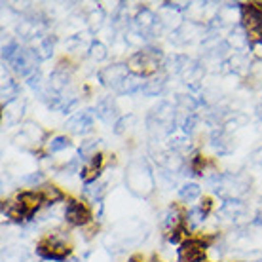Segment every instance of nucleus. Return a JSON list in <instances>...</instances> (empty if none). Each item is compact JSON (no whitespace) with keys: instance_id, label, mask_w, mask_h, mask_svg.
Returning <instances> with one entry per match:
<instances>
[{"instance_id":"nucleus-1","label":"nucleus","mask_w":262,"mask_h":262,"mask_svg":"<svg viewBox=\"0 0 262 262\" xmlns=\"http://www.w3.org/2000/svg\"><path fill=\"white\" fill-rule=\"evenodd\" d=\"M160 59H162V52L156 48H146L141 52L133 53L127 61V69L133 76L144 78V76H150L158 71L160 67Z\"/></svg>"},{"instance_id":"nucleus-2","label":"nucleus","mask_w":262,"mask_h":262,"mask_svg":"<svg viewBox=\"0 0 262 262\" xmlns=\"http://www.w3.org/2000/svg\"><path fill=\"white\" fill-rule=\"evenodd\" d=\"M242 23L251 44H262V8L260 4H239Z\"/></svg>"},{"instance_id":"nucleus-3","label":"nucleus","mask_w":262,"mask_h":262,"mask_svg":"<svg viewBox=\"0 0 262 262\" xmlns=\"http://www.w3.org/2000/svg\"><path fill=\"white\" fill-rule=\"evenodd\" d=\"M215 181V192L219 196L228 198V200H236L237 196L245 194V190L249 188V181L242 175H219Z\"/></svg>"},{"instance_id":"nucleus-4","label":"nucleus","mask_w":262,"mask_h":262,"mask_svg":"<svg viewBox=\"0 0 262 262\" xmlns=\"http://www.w3.org/2000/svg\"><path fill=\"white\" fill-rule=\"evenodd\" d=\"M36 253H38L42 258H46V260L63 262L67 256L71 255V249H69L65 243H63V239H59L57 236H48L38 243Z\"/></svg>"},{"instance_id":"nucleus-5","label":"nucleus","mask_w":262,"mask_h":262,"mask_svg":"<svg viewBox=\"0 0 262 262\" xmlns=\"http://www.w3.org/2000/svg\"><path fill=\"white\" fill-rule=\"evenodd\" d=\"M211 239H186L181 243V249H179V262H203L205 258V249L209 247Z\"/></svg>"},{"instance_id":"nucleus-6","label":"nucleus","mask_w":262,"mask_h":262,"mask_svg":"<svg viewBox=\"0 0 262 262\" xmlns=\"http://www.w3.org/2000/svg\"><path fill=\"white\" fill-rule=\"evenodd\" d=\"M38 52H34V50H19L17 55L13 57L10 63H12L13 71L21 74V76H27V78H31L34 72H36V65H38Z\"/></svg>"},{"instance_id":"nucleus-7","label":"nucleus","mask_w":262,"mask_h":262,"mask_svg":"<svg viewBox=\"0 0 262 262\" xmlns=\"http://www.w3.org/2000/svg\"><path fill=\"white\" fill-rule=\"evenodd\" d=\"M67 221L74 226H84L92 221V211L90 207L82 202H76V200H71L67 203V211H65Z\"/></svg>"},{"instance_id":"nucleus-8","label":"nucleus","mask_w":262,"mask_h":262,"mask_svg":"<svg viewBox=\"0 0 262 262\" xmlns=\"http://www.w3.org/2000/svg\"><path fill=\"white\" fill-rule=\"evenodd\" d=\"M129 69H127V65H112V67H106V69H103L101 71V74H99V78H101V82L105 85H108V88H114V90H118L120 85H122V82H124L129 74Z\"/></svg>"},{"instance_id":"nucleus-9","label":"nucleus","mask_w":262,"mask_h":262,"mask_svg":"<svg viewBox=\"0 0 262 262\" xmlns=\"http://www.w3.org/2000/svg\"><path fill=\"white\" fill-rule=\"evenodd\" d=\"M93 125V111H84V112H78V114H74L69 122H67V127L72 131V133H88V131L92 129Z\"/></svg>"},{"instance_id":"nucleus-10","label":"nucleus","mask_w":262,"mask_h":262,"mask_svg":"<svg viewBox=\"0 0 262 262\" xmlns=\"http://www.w3.org/2000/svg\"><path fill=\"white\" fill-rule=\"evenodd\" d=\"M101 165H103V154H93L90 160H88V164H85V167L82 169V181H84L85 184H92L93 181H97L99 177V171H101Z\"/></svg>"},{"instance_id":"nucleus-11","label":"nucleus","mask_w":262,"mask_h":262,"mask_svg":"<svg viewBox=\"0 0 262 262\" xmlns=\"http://www.w3.org/2000/svg\"><path fill=\"white\" fill-rule=\"evenodd\" d=\"M17 202L25 207L27 213H29V216H33L34 213L38 211L40 205L44 203V200H42V196H40V192L29 190V192H21L19 196H17Z\"/></svg>"},{"instance_id":"nucleus-12","label":"nucleus","mask_w":262,"mask_h":262,"mask_svg":"<svg viewBox=\"0 0 262 262\" xmlns=\"http://www.w3.org/2000/svg\"><path fill=\"white\" fill-rule=\"evenodd\" d=\"M97 116L103 122H112L116 118V105H114V99L105 97L97 103Z\"/></svg>"},{"instance_id":"nucleus-13","label":"nucleus","mask_w":262,"mask_h":262,"mask_svg":"<svg viewBox=\"0 0 262 262\" xmlns=\"http://www.w3.org/2000/svg\"><path fill=\"white\" fill-rule=\"evenodd\" d=\"M135 23H137V27L143 33H148V31H154V29H156L158 19L148 8H143V10L137 13V17H135Z\"/></svg>"},{"instance_id":"nucleus-14","label":"nucleus","mask_w":262,"mask_h":262,"mask_svg":"<svg viewBox=\"0 0 262 262\" xmlns=\"http://www.w3.org/2000/svg\"><path fill=\"white\" fill-rule=\"evenodd\" d=\"M38 192H40V196H42V200H44V203H48V205H53V203L61 202V200L65 198V194H63L57 186H53V184H44Z\"/></svg>"},{"instance_id":"nucleus-15","label":"nucleus","mask_w":262,"mask_h":262,"mask_svg":"<svg viewBox=\"0 0 262 262\" xmlns=\"http://www.w3.org/2000/svg\"><path fill=\"white\" fill-rule=\"evenodd\" d=\"M243 211H245V205H243L239 200H228V202L223 205L221 215L226 216V219H236V216L243 215Z\"/></svg>"},{"instance_id":"nucleus-16","label":"nucleus","mask_w":262,"mask_h":262,"mask_svg":"<svg viewBox=\"0 0 262 262\" xmlns=\"http://www.w3.org/2000/svg\"><path fill=\"white\" fill-rule=\"evenodd\" d=\"M143 88V82H141V78L139 76H127V78L122 82V85H120L116 92L120 93V95H125V93H133V92H137V90H141Z\"/></svg>"},{"instance_id":"nucleus-17","label":"nucleus","mask_w":262,"mask_h":262,"mask_svg":"<svg viewBox=\"0 0 262 262\" xmlns=\"http://www.w3.org/2000/svg\"><path fill=\"white\" fill-rule=\"evenodd\" d=\"M181 198H183L184 202H192V200H196V198H200V194H202V188L198 186V184L194 183H188L184 184L183 188H181Z\"/></svg>"},{"instance_id":"nucleus-18","label":"nucleus","mask_w":262,"mask_h":262,"mask_svg":"<svg viewBox=\"0 0 262 262\" xmlns=\"http://www.w3.org/2000/svg\"><path fill=\"white\" fill-rule=\"evenodd\" d=\"M165 85V78H158V80H152L148 84L143 88V93L144 95H158V93L164 90Z\"/></svg>"},{"instance_id":"nucleus-19","label":"nucleus","mask_w":262,"mask_h":262,"mask_svg":"<svg viewBox=\"0 0 262 262\" xmlns=\"http://www.w3.org/2000/svg\"><path fill=\"white\" fill-rule=\"evenodd\" d=\"M71 146V141L67 137H63V135H59V137L52 139V143L48 144V150L52 152H59V150H65V148H69Z\"/></svg>"},{"instance_id":"nucleus-20","label":"nucleus","mask_w":262,"mask_h":262,"mask_svg":"<svg viewBox=\"0 0 262 262\" xmlns=\"http://www.w3.org/2000/svg\"><path fill=\"white\" fill-rule=\"evenodd\" d=\"M184 234H186V226H184V224H179V226H173V228L169 230L167 239H169L171 243H179L184 237Z\"/></svg>"},{"instance_id":"nucleus-21","label":"nucleus","mask_w":262,"mask_h":262,"mask_svg":"<svg viewBox=\"0 0 262 262\" xmlns=\"http://www.w3.org/2000/svg\"><path fill=\"white\" fill-rule=\"evenodd\" d=\"M90 55H92L93 59L103 61L106 57V48L101 42H93L92 46H90Z\"/></svg>"},{"instance_id":"nucleus-22","label":"nucleus","mask_w":262,"mask_h":262,"mask_svg":"<svg viewBox=\"0 0 262 262\" xmlns=\"http://www.w3.org/2000/svg\"><path fill=\"white\" fill-rule=\"evenodd\" d=\"M52 50H53V38H52V36H48V38H44V40H42V44H40L38 57H40V59H46V57H50V55H52Z\"/></svg>"},{"instance_id":"nucleus-23","label":"nucleus","mask_w":262,"mask_h":262,"mask_svg":"<svg viewBox=\"0 0 262 262\" xmlns=\"http://www.w3.org/2000/svg\"><path fill=\"white\" fill-rule=\"evenodd\" d=\"M17 52H19V46H17V42H15V40H12L8 46L2 48V59L12 61L13 57L17 55Z\"/></svg>"},{"instance_id":"nucleus-24","label":"nucleus","mask_w":262,"mask_h":262,"mask_svg":"<svg viewBox=\"0 0 262 262\" xmlns=\"http://www.w3.org/2000/svg\"><path fill=\"white\" fill-rule=\"evenodd\" d=\"M203 165H205V160H203V156H202V154H196V156L190 160V173H192V175H202Z\"/></svg>"},{"instance_id":"nucleus-25","label":"nucleus","mask_w":262,"mask_h":262,"mask_svg":"<svg viewBox=\"0 0 262 262\" xmlns=\"http://www.w3.org/2000/svg\"><path fill=\"white\" fill-rule=\"evenodd\" d=\"M205 213L202 211V207H194V209L188 211V221H190L192 224H198V223H202L203 219H205Z\"/></svg>"},{"instance_id":"nucleus-26","label":"nucleus","mask_w":262,"mask_h":262,"mask_svg":"<svg viewBox=\"0 0 262 262\" xmlns=\"http://www.w3.org/2000/svg\"><path fill=\"white\" fill-rule=\"evenodd\" d=\"M129 120H133L129 116V118H127V116H124V118H120L118 122H116V124H114V131H116V133H124V129H125V124H127V122H129Z\"/></svg>"},{"instance_id":"nucleus-27","label":"nucleus","mask_w":262,"mask_h":262,"mask_svg":"<svg viewBox=\"0 0 262 262\" xmlns=\"http://www.w3.org/2000/svg\"><path fill=\"white\" fill-rule=\"evenodd\" d=\"M200 207H202V211L205 213V215H207V213L211 211V200H209V198H205V200L202 202V205H200Z\"/></svg>"},{"instance_id":"nucleus-28","label":"nucleus","mask_w":262,"mask_h":262,"mask_svg":"<svg viewBox=\"0 0 262 262\" xmlns=\"http://www.w3.org/2000/svg\"><path fill=\"white\" fill-rule=\"evenodd\" d=\"M40 179H42V175H40V173H36V175H31V177H27V183H38Z\"/></svg>"},{"instance_id":"nucleus-29","label":"nucleus","mask_w":262,"mask_h":262,"mask_svg":"<svg viewBox=\"0 0 262 262\" xmlns=\"http://www.w3.org/2000/svg\"><path fill=\"white\" fill-rule=\"evenodd\" d=\"M255 224H258V226H262V211L256 215V219H255Z\"/></svg>"},{"instance_id":"nucleus-30","label":"nucleus","mask_w":262,"mask_h":262,"mask_svg":"<svg viewBox=\"0 0 262 262\" xmlns=\"http://www.w3.org/2000/svg\"><path fill=\"white\" fill-rule=\"evenodd\" d=\"M127 262H143V260H141V256H131Z\"/></svg>"},{"instance_id":"nucleus-31","label":"nucleus","mask_w":262,"mask_h":262,"mask_svg":"<svg viewBox=\"0 0 262 262\" xmlns=\"http://www.w3.org/2000/svg\"><path fill=\"white\" fill-rule=\"evenodd\" d=\"M256 112H258V118H260V120H262V105H260V106H258V108H256Z\"/></svg>"},{"instance_id":"nucleus-32","label":"nucleus","mask_w":262,"mask_h":262,"mask_svg":"<svg viewBox=\"0 0 262 262\" xmlns=\"http://www.w3.org/2000/svg\"><path fill=\"white\" fill-rule=\"evenodd\" d=\"M150 262H160V260H156V258H152V260Z\"/></svg>"},{"instance_id":"nucleus-33","label":"nucleus","mask_w":262,"mask_h":262,"mask_svg":"<svg viewBox=\"0 0 262 262\" xmlns=\"http://www.w3.org/2000/svg\"><path fill=\"white\" fill-rule=\"evenodd\" d=\"M260 262H262V260H260Z\"/></svg>"}]
</instances>
